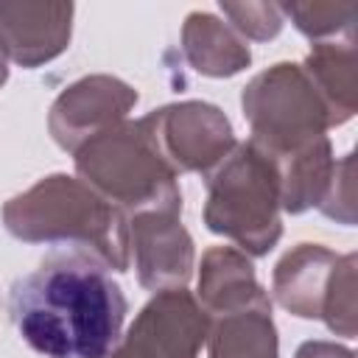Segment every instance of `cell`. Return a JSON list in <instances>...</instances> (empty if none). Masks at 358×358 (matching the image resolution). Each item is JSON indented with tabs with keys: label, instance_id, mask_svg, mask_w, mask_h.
<instances>
[{
	"label": "cell",
	"instance_id": "6da1fadb",
	"mask_svg": "<svg viewBox=\"0 0 358 358\" xmlns=\"http://www.w3.org/2000/svg\"><path fill=\"white\" fill-rule=\"evenodd\" d=\"M8 313L22 341L45 358H109L126 296L95 255L64 246L11 285Z\"/></svg>",
	"mask_w": 358,
	"mask_h": 358
},
{
	"label": "cell",
	"instance_id": "7a4b0ae2",
	"mask_svg": "<svg viewBox=\"0 0 358 358\" xmlns=\"http://www.w3.org/2000/svg\"><path fill=\"white\" fill-rule=\"evenodd\" d=\"M3 224L20 241L81 249L115 271H126L131 260L129 218L67 173L45 176L6 201Z\"/></svg>",
	"mask_w": 358,
	"mask_h": 358
},
{
	"label": "cell",
	"instance_id": "3957f363",
	"mask_svg": "<svg viewBox=\"0 0 358 358\" xmlns=\"http://www.w3.org/2000/svg\"><path fill=\"white\" fill-rule=\"evenodd\" d=\"M76 171L126 218L143 210L182 213L176 171L159 154L143 117L120 120L76 148Z\"/></svg>",
	"mask_w": 358,
	"mask_h": 358
},
{
	"label": "cell",
	"instance_id": "277c9868",
	"mask_svg": "<svg viewBox=\"0 0 358 358\" xmlns=\"http://www.w3.org/2000/svg\"><path fill=\"white\" fill-rule=\"evenodd\" d=\"M204 224L246 255H266L280 241V171L263 145H235L210 173Z\"/></svg>",
	"mask_w": 358,
	"mask_h": 358
},
{
	"label": "cell",
	"instance_id": "5b68a950",
	"mask_svg": "<svg viewBox=\"0 0 358 358\" xmlns=\"http://www.w3.org/2000/svg\"><path fill=\"white\" fill-rule=\"evenodd\" d=\"M252 140L271 157H288L322 140L330 129L327 109L302 64L280 62L255 76L241 95Z\"/></svg>",
	"mask_w": 358,
	"mask_h": 358
},
{
	"label": "cell",
	"instance_id": "8992f818",
	"mask_svg": "<svg viewBox=\"0 0 358 358\" xmlns=\"http://www.w3.org/2000/svg\"><path fill=\"white\" fill-rule=\"evenodd\" d=\"M143 123L176 176L182 171L210 173L235 148V134L224 112L201 101L162 106L145 115Z\"/></svg>",
	"mask_w": 358,
	"mask_h": 358
},
{
	"label": "cell",
	"instance_id": "52a82bcc",
	"mask_svg": "<svg viewBox=\"0 0 358 358\" xmlns=\"http://www.w3.org/2000/svg\"><path fill=\"white\" fill-rule=\"evenodd\" d=\"M207 330L210 316L190 291H157L109 358H196L207 341Z\"/></svg>",
	"mask_w": 358,
	"mask_h": 358
},
{
	"label": "cell",
	"instance_id": "ba28073f",
	"mask_svg": "<svg viewBox=\"0 0 358 358\" xmlns=\"http://www.w3.org/2000/svg\"><path fill=\"white\" fill-rule=\"evenodd\" d=\"M137 103V92L112 76H87L70 84L50 109V134L53 140L73 151L103 129L126 120V112Z\"/></svg>",
	"mask_w": 358,
	"mask_h": 358
},
{
	"label": "cell",
	"instance_id": "9c48e42d",
	"mask_svg": "<svg viewBox=\"0 0 358 358\" xmlns=\"http://www.w3.org/2000/svg\"><path fill=\"white\" fill-rule=\"evenodd\" d=\"M129 249L140 285L148 291L185 288L193 274V241L173 210H143L129 215Z\"/></svg>",
	"mask_w": 358,
	"mask_h": 358
},
{
	"label": "cell",
	"instance_id": "30bf717a",
	"mask_svg": "<svg viewBox=\"0 0 358 358\" xmlns=\"http://www.w3.org/2000/svg\"><path fill=\"white\" fill-rule=\"evenodd\" d=\"M73 3H0V48L22 64L39 67L70 42Z\"/></svg>",
	"mask_w": 358,
	"mask_h": 358
},
{
	"label": "cell",
	"instance_id": "8fae6325",
	"mask_svg": "<svg viewBox=\"0 0 358 358\" xmlns=\"http://www.w3.org/2000/svg\"><path fill=\"white\" fill-rule=\"evenodd\" d=\"M199 302L210 319L271 305L268 294L257 285L249 257L235 246H213L201 257L199 271Z\"/></svg>",
	"mask_w": 358,
	"mask_h": 358
},
{
	"label": "cell",
	"instance_id": "7c38bea8",
	"mask_svg": "<svg viewBox=\"0 0 358 358\" xmlns=\"http://www.w3.org/2000/svg\"><path fill=\"white\" fill-rule=\"evenodd\" d=\"M338 255L316 243H299L274 268L271 291L277 302L302 319H322L327 288Z\"/></svg>",
	"mask_w": 358,
	"mask_h": 358
},
{
	"label": "cell",
	"instance_id": "4fadbf2b",
	"mask_svg": "<svg viewBox=\"0 0 358 358\" xmlns=\"http://www.w3.org/2000/svg\"><path fill=\"white\" fill-rule=\"evenodd\" d=\"M182 50L193 64V70L213 78L235 76L252 62L249 45L235 31H229L218 17L204 11H193L185 20Z\"/></svg>",
	"mask_w": 358,
	"mask_h": 358
},
{
	"label": "cell",
	"instance_id": "5bb4252c",
	"mask_svg": "<svg viewBox=\"0 0 358 358\" xmlns=\"http://www.w3.org/2000/svg\"><path fill=\"white\" fill-rule=\"evenodd\" d=\"M305 76L319 92L330 126H338L355 112V45L352 36L347 42H319L305 64Z\"/></svg>",
	"mask_w": 358,
	"mask_h": 358
},
{
	"label": "cell",
	"instance_id": "9a60e30c",
	"mask_svg": "<svg viewBox=\"0 0 358 358\" xmlns=\"http://www.w3.org/2000/svg\"><path fill=\"white\" fill-rule=\"evenodd\" d=\"M274 162L280 171V207L282 210L305 213L308 207L322 204L333 182V173H336L327 137L310 143L308 148L296 154L274 157Z\"/></svg>",
	"mask_w": 358,
	"mask_h": 358
},
{
	"label": "cell",
	"instance_id": "2e32d148",
	"mask_svg": "<svg viewBox=\"0 0 358 358\" xmlns=\"http://www.w3.org/2000/svg\"><path fill=\"white\" fill-rule=\"evenodd\" d=\"M210 358H277V330L271 305L243 308L210 319L207 330Z\"/></svg>",
	"mask_w": 358,
	"mask_h": 358
},
{
	"label": "cell",
	"instance_id": "e0dca14e",
	"mask_svg": "<svg viewBox=\"0 0 358 358\" xmlns=\"http://www.w3.org/2000/svg\"><path fill=\"white\" fill-rule=\"evenodd\" d=\"M322 319L333 333H341V336L355 333V255L338 257L330 277Z\"/></svg>",
	"mask_w": 358,
	"mask_h": 358
},
{
	"label": "cell",
	"instance_id": "ac0fdd59",
	"mask_svg": "<svg viewBox=\"0 0 358 358\" xmlns=\"http://www.w3.org/2000/svg\"><path fill=\"white\" fill-rule=\"evenodd\" d=\"M280 11L288 14L305 36L319 39V36L336 34L338 28H350L358 6L355 3H288V6H280Z\"/></svg>",
	"mask_w": 358,
	"mask_h": 358
},
{
	"label": "cell",
	"instance_id": "d6986e66",
	"mask_svg": "<svg viewBox=\"0 0 358 358\" xmlns=\"http://www.w3.org/2000/svg\"><path fill=\"white\" fill-rule=\"evenodd\" d=\"M221 11L232 20L235 31L249 39H271L282 28V11L274 3H221Z\"/></svg>",
	"mask_w": 358,
	"mask_h": 358
},
{
	"label": "cell",
	"instance_id": "ffe728a7",
	"mask_svg": "<svg viewBox=\"0 0 358 358\" xmlns=\"http://www.w3.org/2000/svg\"><path fill=\"white\" fill-rule=\"evenodd\" d=\"M294 358H352V352L347 347H338L330 341H308L296 350Z\"/></svg>",
	"mask_w": 358,
	"mask_h": 358
},
{
	"label": "cell",
	"instance_id": "44dd1931",
	"mask_svg": "<svg viewBox=\"0 0 358 358\" xmlns=\"http://www.w3.org/2000/svg\"><path fill=\"white\" fill-rule=\"evenodd\" d=\"M6 78H8V67H6V53H3V48H0V87L6 84Z\"/></svg>",
	"mask_w": 358,
	"mask_h": 358
}]
</instances>
